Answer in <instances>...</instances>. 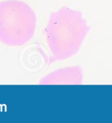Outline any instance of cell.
Here are the masks:
<instances>
[{
  "mask_svg": "<svg viewBox=\"0 0 112 123\" xmlns=\"http://www.w3.org/2000/svg\"><path fill=\"white\" fill-rule=\"evenodd\" d=\"M90 31L80 11L63 6L52 12L45 27V39L52 61L75 55Z\"/></svg>",
  "mask_w": 112,
  "mask_h": 123,
  "instance_id": "obj_1",
  "label": "cell"
},
{
  "mask_svg": "<svg viewBox=\"0 0 112 123\" xmlns=\"http://www.w3.org/2000/svg\"><path fill=\"white\" fill-rule=\"evenodd\" d=\"M83 72L79 66H68L48 74L40 80L39 84L80 85L83 83Z\"/></svg>",
  "mask_w": 112,
  "mask_h": 123,
  "instance_id": "obj_3",
  "label": "cell"
},
{
  "mask_svg": "<svg viewBox=\"0 0 112 123\" xmlns=\"http://www.w3.org/2000/svg\"><path fill=\"white\" fill-rule=\"evenodd\" d=\"M36 16L30 6L19 0L0 3V42L9 46H22L31 40Z\"/></svg>",
  "mask_w": 112,
  "mask_h": 123,
  "instance_id": "obj_2",
  "label": "cell"
}]
</instances>
